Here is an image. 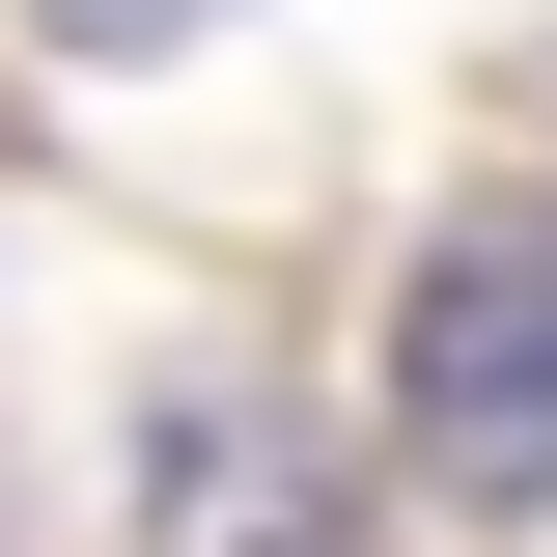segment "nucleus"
<instances>
[{"instance_id": "1", "label": "nucleus", "mask_w": 557, "mask_h": 557, "mask_svg": "<svg viewBox=\"0 0 557 557\" xmlns=\"http://www.w3.org/2000/svg\"><path fill=\"white\" fill-rule=\"evenodd\" d=\"M391 418H418V474L502 502V530L557 502V223H446V251H418V307H391Z\"/></svg>"}, {"instance_id": "2", "label": "nucleus", "mask_w": 557, "mask_h": 557, "mask_svg": "<svg viewBox=\"0 0 557 557\" xmlns=\"http://www.w3.org/2000/svg\"><path fill=\"white\" fill-rule=\"evenodd\" d=\"M139 557H362V474H335V418L307 391H168L139 418Z\"/></svg>"}, {"instance_id": "3", "label": "nucleus", "mask_w": 557, "mask_h": 557, "mask_svg": "<svg viewBox=\"0 0 557 557\" xmlns=\"http://www.w3.org/2000/svg\"><path fill=\"white\" fill-rule=\"evenodd\" d=\"M28 28H57V57H196L223 0H28Z\"/></svg>"}]
</instances>
